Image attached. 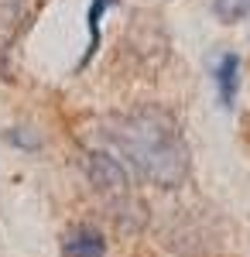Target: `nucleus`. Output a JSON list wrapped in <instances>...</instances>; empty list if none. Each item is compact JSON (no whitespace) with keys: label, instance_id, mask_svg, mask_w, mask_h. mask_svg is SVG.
I'll list each match as a JSON object with an SVG mask.
<instances>
[{"label":"nucleus","instance_id":"obj_2","mask_svg":"<svg viewBox=\"0 0 250 257\" xmlns=\"http://www.w3.org/2000/svg\"><path fill=\"white\" fill-rule=\"evenodd\" d=\"M86 175L93 182L99 196H106L116 206V219L127 226V230H137L144 226V202L131 196V175L127 168L120 165V158H113L110 151H86Z\"/></svg>","mask_w":250,"mask_h":257},{"label":"nucleus","instance_id":"obj_3","mask_svg":"<svg viewBox=\"0 0 250 257\" xmlns=\"http://www.w3.org/2000/svg\"><path fill=\"white\" fill-rule=\"evenodd\" d=\"M28 18H31L28 0H0V69L4 72H7V55L14 52Z\"/></svg>","mask_w":250,"mask_h":257},{"label":"nucleus","instance_id":"obj_5","mask_svg":"<svg viewBox=\"0 0 250 257\" xmlns=\"http://www.w3.org/2000/svg\"><path fill=\"white\" fill-rule=\"evenodd\" d=\"M62 254L65 257H106V237L96 226L79 223L62 237Z\"/></svg>","mask_w":250,"mask_h":257},{"label":"nucleus","instance_id":"obj_1","mask_svg":"<svg viewBox=\"0 0 250 257\" xmlns=\"http://www.w3.org/2000/svg\"><path fill=\"white\" fill-rule=\"evenodd\" d=\"M103 138L144 182L158 189H178L192 175V151L178 120L165 106H137L103 120Z\"/></svg>","mask_w":250,"mask_h":257},{"label":"nucleus","instance_id":"obj_6","mask_svg":"<svg viewBox=\"0 0 250 257\" xmlns=\"http://www.w3.org/2000/svg\"><path fill=\"white\" fill-rule=\"evenodd\" d=\"M116 0H93L89 4V14H86V24H89V45H86V55L79 59V72L89 65V62L96 59V52H99V45H103V35H99V24H103V18H106V11L113 7Z\"/></svg>","mask_w":250,"mask_h":257},{"label":"nucleus","instance_id":"obj_8","mask_svg":"<svg viewBox=\"0 0 250 257\" xmlns=\"http://www.w3.org/2000/svg\"><path fill=\"white\" fill-rule=\"evenodd\" d=\"M7 141L14 144V148H21V151H38L41 141L31 134V131H24V127H14V131H7Z\"/></svg>","mask_w":250,"mask_h":257},{"label":"nucleus","instance_id":"obj_4","mask_svg":"<svg viewBox=\"0 0 250 257\" xmlns=\"http://www.w3.org/2000/svg\"><path fill=\"white\" fill-rule=\"evenodd\" d=\"M212 82H216V96L223 110L236 106V93H240V55L236 52H223L216 65H212Z\"/></svg>","mask_w":250,"mask_h":257},{"label":"nucleus","instance_id":"obj_7","mask_svg":"<svg viewBox=\"0 0 250 257\" xmlns=\"http://www.w3.org/2000/svg\"><path fill=\"white\" fill-rule=\"evenodd\" d=\"M212 14L223 24H236L250 14V0H212Z\"/></svg>","mask_w":250,"mask_h":257}]
</instances>
